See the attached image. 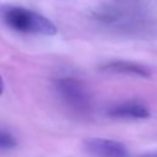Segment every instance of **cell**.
Segmentation results:
<instances>
[{
    "instance_id": "8",
    "label": "cell",
    "mask_w": 157,
    "mask_h": 157,
    "mask_svg": "<svg viewBox=\"0 0 157 157\" xmlns=\"http://www.w3.org/2000/svg\"><path fill=\"white\" fill-rule=\"evenodd\" d=\"M140 157H157V153H155V155H145V156H140Z\"/></svg>"
},
{
    "instance_id": "1",
    "label": "cell",
    "mask_w": 157,
    "mask_h": 157,
    "mask_svg": "<svg viewBox=\"0 0 157 157\" xmlns=\"http://www.w3.org/2000/svg\"><path fill=\"white\" fill-rule=\"evenodd\" d=\"M0 16L7 27L20 33L54 36L58 31L49 18L22 6H4L0 10Z\"/></svg>"
},
{
    "instance_id": "3",
    "label": "cell",
    "mask_w": 157,
    "mask_h": 157,
    "mask_svg": "<svg viewBox=\"0 0 157 157\" xmlns=\"http://www.w3.org/2000/svg\"><path fill=\"white\" fill-rule=\"evenodd\" d=\"M83 148L92 157H129L126 146L112 139L88 137L83 141Z\"/></svg>"
},
{
    "instance_id": "2",
    "label": "cell",
    "mask_w": 157,
    "mask_h": 157,
    "mask_svg": "<svg viewBox=\"0 0 157 157\" xmlns=\"http://www.w3.org/2000/svg\"><path fill=\"white\" fill-rule=\"evenodd\" d=\"M56 91L61 99L77 112H87L91 105V96L86 86L77 78L63 77L55 82Z\"/></svg>"
},
{
    "instance_id": "7",
    "label": "cell",
    "mask_w": 157,
    "mask_h": 157,
    "mask_svg": "<svg viewBox=\"0 0 157 157\" xmlns=\"http://www.w3.org/2000/svg\"><path fill=\"white\" fill-rule=\"evenodd\" d=\"M4 92V81H2V77L0 76V94H2Z\"/></svg>"
},
{
    "instance_id": "4",
    "label": "cell",
    "mask_w": 157,
    "mask_h": 157,
    "mask_svg": "<svg viewBox=\"0 0 157 157\" xmlns=\"http://www.w3.org/2000/svg\"><path fill=\"white\" fill-rule=\"evenodd\" d=\"M107 115L110 118H125V119H144L150 117L148 109L134 101L117 103L107 109Z\"/></svg>"
},
{
    "instance_id": "6",
    "label": "cell",
    "mask_w": 157,
    "mask_h": 157,
    "mask_svg": "<svg viewBox=\"0 0 157 157\" xmlns=\"http://www.w3.org/2000/svg\"><path fill=\"white\" fill-rule=\"evenodd\" d=\"M16 139L12 134L5 130H0V151H9L16 146Z\"/></svg>"
},
{
    "instance_id": "5",
    "label": "cell",
    "mask_w": 157,
    "mask_h": 157,
    "mask_svg": "<svg viewBox=\"0 0 157 157\" xmlns=\"http://www.w3.org/2000/svg\"><path fill=\"white\" fill-rule=\"evenodd\" d=\"M102 70L108 71V72L129 74V75H137V76H144V77L150 76V71L146 66L135 64V63H129V61H112L102 66Z\"/></svg>"
}]
</instances>
